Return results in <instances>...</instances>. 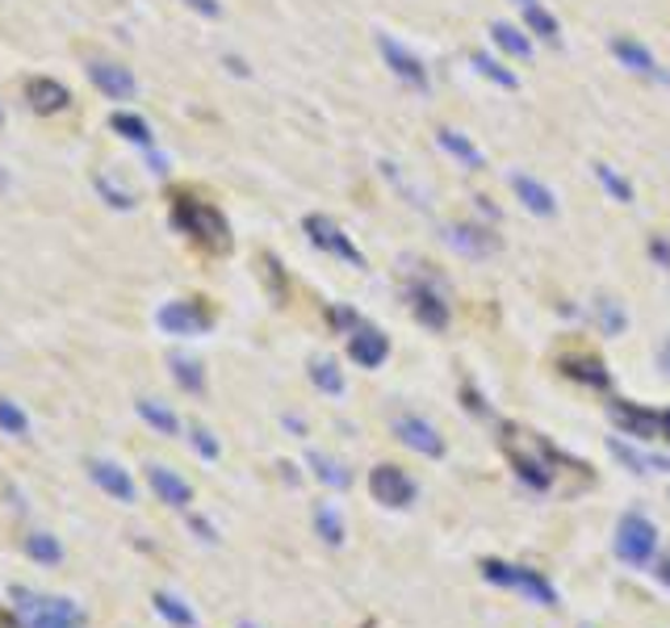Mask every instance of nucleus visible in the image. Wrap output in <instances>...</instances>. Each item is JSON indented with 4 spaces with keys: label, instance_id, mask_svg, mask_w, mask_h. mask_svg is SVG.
Here are the masks:
<instances>
[{
    "label": "nucleus",
    "instance_id": "nucleus-1",
    "mask_svg": "<svg viewBox=\"0 0 670 628\" xmlns=\"http://www.w3.org/2000/svg\"><path fill=\"white\" fill-rule=\"evenodd\" d=\"M172 227L189 235L193 243L210 248V252H231V227H227L222 209L210 206V202H197L189 193L172 197Z\"/></svg>",
    "mask_w": 670,
    "mask_h": 628
},
{
    "label": "nucleus",
    "instance_id": "nucleus-2",
    "mask_svg": "<svg viewBox=\"0 0 670 628\" xmlns=\"http://www.w3.org/2000/svg\"><path fill=\"white\" fill-rule=\"evenodd\" d=\"M482 579L495 582V586H507V591H520L524 600H532L536 607H557L562 604V595H557V586H553L541 570H532V566H511V561H482Z\"/></svg>",
    "mask_w": 670,
    "mask_h": 628
},
{
    "label": "nucleus",
    "instance_id": "nucleus-3",
    "mask_svg": "<svg viewBox=\"0 0 670 628\" xmlns=\"http://www.w3.org/2000/svg\"><path fill=\"white\" fill-rule=\"evenodd\" d=\"M612 553L633 566V570H646L649 561L658 558V528L654 519L642 512H624L616 519V533H612Z\"/></svg>",
    "mask_w": 670,
    "mask_h": 628
},
{
    "label": "nucleus",
    "instance_id": "nucleus-4",
    "mask_svg": "<svg viewBox=\"0 0 670 628\" xmlns=\"http://www.w3.org/2000/svg\"><path fill=\"white\" fill-rule=\"evenodd\" d=\"M13 607L25 628H80L84 612L72 600H55V595H38V591H13Z\"/></svg>",
    "mask_w": 670,
    "mask_h": 628
},
{
    "label": "nucleus",
    "instance_id": "nucleus-5",
    "mask_svg": "<svg viewBox=\"0 0 670 628\" xmlns=\"http://www.w3.org/2000/svg\"><path fill=\"white\" fill-rule=\"evenodd\" d=\"M155 323H160L164 335L197 340V335H206V331L215 327V315L197 302V298H176V302H164L155 310Z\"/></svg>",
    "mask_w": 670,
    "mask_h": 628
},
{
    "label": "nucleus",
    "instance_id": "nucleus-6",
    "mask_svg": "<svg viewBox=\"0 0 670 628\" xmlns=\"http://www.w3.org/2000/svg\"><path fill=\"white\" fill-rule=\"evenodd\" d=\"M378 50H382V59H385V68L394 71L403 84H407L411 93H419V96H428L431 93V76L428 68H424V59L415 55V50H407L394 34H378Z\"/></svg>",
    "mask_w": 670,
    "mask_h": 628
},
{
    "label": "nucleus",
    "instance_id": "nucleus-7",
    "mask_svg": "<svg viewBox=\"0 0 670 628\" xmlns=\"http://www.w3.org/2000/svg\"><path fill=\"white\" fill-rule=\"evenodd\" d=\"M302 231L311 235V243L319 252H327V256L344 260V264H353V269H365V256H360V248L344 235V227H335L327 214H307V222H302Z\"/></svg>",
    "mask_w": 670,
    "mask_h": 628
},
{
    "label": "nucleus",
    "instance_id": "nucleus-8",
    "mask_svg": "<svg viewBox=\"0 0 670 628\" xmlns=\"http://www.w3.org/2000/svg\"><path fill=\"white\" fill-rule=\"evenodd\" d=\"M507 453H511V466L516 473L524 478L528 487L536 490H550L553 487V466H550V453H545V444H524V432H516L511 441H507Z\"/></svg>",
    "mask_w": 670,
    "mask_h": 628
},
{
    "label": "nucleus",
    "instance_id": "nucleus-9",
    "mask_svg": "<svg viewBox=\"0 0 670 628\" xmlns=\"http://www.w3.org/2000/svg\"><path fill=\"white\" fill-rule=\"evenodd\" d=\"M369 494H373L382 507H390V512H403V507L415 503L419 487H415L411 473H403L398 466H373L369 469Z\"/></svg>",
    "mask_w": 670,
    "mask_h": 628
},
{
    "label": "nucleus",
    "instance_id": "nucleus-10",
    "mask_svg": "<svg viewBox=\"0 0 670 628\" xmlns=\"http://www.w3.org/2000/svg\"><path fill=\"white\" fill-rule=\"evenodd\" d=\"M608 415L633 441H662V411H646V407H633L624 398H612Z\"/></svg>",
    "mask_w": 670,
    "mask_h": 628
},
{
    "label": "nucleus",
    "instance_id": "nucleus-11",
    "mask_svg": "<svg viewBox=\"0 0 670 628\" xmlns=\"http://www.w3.org/2000/svg\"><path fill=\"white\" fill-rule=\"evenodd\" d=\"M440 235H444L449 248H457L461 256L470 260H486L503 248L499 235L490 231V227H474V222H449V227H440Z\"/></svg>",
    "mask_w": 670,
    "mask_h": 628
},
{
    "label": "nucleus",
    "instance_id": "nucleus-12",
    "mask_svg": "<svg viewBox=\"0 0 670 628\" xmlns=\"http://www.w3.org/2000/svg\"><path fill=\"white\" fill-rule=\"evenodd\" d=\"M394 436L407 444V448H415V453L431 457V461H440V457H444V436H440V432H436L424 415H411V411L394 415Z\"/></svg>",
    "mask_w": 670,
    "mask_h": 628
},
{
    "label": "nucleus",
    "instance_id": "nucleus-13",
    "mask_svg": "<svg viewBox=\"0 0 670 628\" xmlns=\"http://www.w3.org/2000/svg\"><path fill=\"white\" fill-rule=\"evenodd\" d=\"M407 302H411V315L428 327V331H444L449 327V302H444V294L431 281H411Z\"/></svg>",
    "mask_w": 670,
    "mask_h": 628
},
{
    "label": "nucleus",
    "instance_id": "nucleus-14",
    "mask_svg": "<svg viewBox=\"0 0 670 628\" xmlns=\"http://www.w3.org/2000/svg\"><path fill=\"white\" fill-rule=\"evenodd\" d=\"M385 356H390V335L378 331V327L360 323L353 327V335H348V361L360 365V369H378L385 365Z\"/></svg>",
    "mask_w": 670,
    "mask_h": 628
},
{
    "label": "nucleus",
    "instance_id": "nucleus-15",
    "mask_svg": "<svg viewBox=\"0 0 670 628\" xmlns=\"http://www.w3.org/2000/svg\"><path fill=\"white\" fill-rule=\"evenodd\" d=\"M612 55H616L633 76H646V80H658V84H667L670 89V71L654 59V50H649L646 43H637V38H612Z\"/></svg>",
    "mask_w": 670,
    "mask_h": 628
},
{
    "label": "nucleus",
    "instance_id": "nucleus-16",
    "mask_svg": "<svg viewBox=\"0 0 670 628\" xmlns=\"http://www.w3.org/2000/svg\"><path fill=\"white\" fill-rule=\"evenodd\" d=\"M89 80H93L109 101H135V96H139V80L130 76V68L109 64V59H93V64H89Z\"/></svg>",
    "mask_w": 670,
    "mask_h": 628
},
{
    "label": "nucleus",
    "instance_id": "nucleus-17",
    "mask_svg": "<svg viewBox=\"0 0 670 628\" xmlns=\"http://www.w3.org/2000/svg\"><path fill=\"white\" fill-rule=\"evenodd\" d=\"M507 185L516 193V202L528 209V214H536V218H553L557 214V197H553V189L545 181H536V176H528V172H507Z\"/></svg>",
    "mask_w": 670,
    "mask_h": 628
},
{
    "label": "nucleus",
    "instance_id": "nucleus-18",
    "mask_svg": "<svg viewBox=\"0 0 670 628\" xmlns=\"http://www.w3.org/2000/svg\"><path fill=\"white\" fill-rule=\"evenodd\" d=\"M89 478H93L96 487L105 490L109 499H118V503H135V499H139L135 478H130L118 461H89Z\"/></svg>",
    "mask_w": 670,
    "mask_h": 628
},
{
    "label": "nucleus",
    "instance_id": "nucleus-19",
    "mask_svg": "<svg viewBox=\"0 0 670 628\" xmlns=\"http://www.w3.org/2000/svg\"><path fill=\"white\" fill-rule=\"evenodd\" d=\"M147 482H151V490L160 494V503H168V507H189L193 503V487L176 473V469L168 466H147Z\"/></svg>",
    "mask_w": 670,
    "mask_h": 628
},
{
    "label": "nucleus",
    "instance_id": "nucleus-20",
    "mask_svg": "<svg viewBox=\"0 0 670 628\" xmlns=\"http://www.w3.org/2000/svg\"><path fill=\"white\" fill-rule=\"evenodd\" d=\"M436 147L444 151V156H453L461 168H486V156H482V147L470 135H461L453 126H440L436 130Z\"/></svg>",
    "mask_w": 670,
    "mask_h": 628
},
{
    "label": "nucleus",
    "instance_id": "nucleus-21",
    "mask_svg": "<svg viewBox=\"0 0 670 628\" xmlns=\"http://www.w3.org/2000/svg\"><path fill=\"white\" fill-rule=\"evenodd\" d=\"M30 105L38 110V114H59V110H68V101L72 93L59 84V80H50V76H38V80H30Z\"/></svg>",
    "mask_w": 670,
    "mask_h": 628
},
{
    "label": "nucleus",
    "instance_id": "nucleus-22",
    "mask_svg": "<svg viewBox=\"0 0 670 628\" xmlns=\"http://www.w3.org/2000/svg\"><path fill=\"white\" fill-rule=\"evenodd\" d=\"M490 43L503 50V55H511V59H520V64H528L536 50H532V43H528V34L520 30V25L511 22H490Z\"/></svg>",
    "mask_w": 670,
    "mask_h": 628
},
{
    "label": "nucleus",
    "instance_id": "nucleus-23",
    "mask_svg": "<svg viewBox=\"0 0 670 628\" xmlns=\"http://www.w3.org/2000/svg\"><path fill=\"white\" fill-rule=\"evenodd\" d=\"M307 466L314 469V478H319L323 487H332V490H348V482H353V473L339 466L335 457L319 453V448H311V453H307Z\"/></svg>",
    "mask_w": 670,
    "mask_h": 628
},
{
    "label": "nucleus",
    "instance_id": "nucleus-24",
    "mask_svg": "<svg viewBox=\"0 0 670 628\" xmlns=\"http://www.w3.org/2000/svg\"><path fill=\"white\" fill-rule=\"evenodd\" d=\"M591 172H596L599 189H603L612 202H621V206H633V197H637V193H633V181H628V176H621L612 163H599V160L591 163Z\"/></svg>",
    "mask_w": 670,
    "mask_h": 628
},
{
    "label": "nucleus",
    "instance_id": "nucleus-25",
    "mask_svg": "<svg viewBox=\"0 0 670 628\" xmlns=\"http://www.w3.org/2000/svg\"><path fill=\"white\" fill-rule=\"evenodd\" d=\"M139 407V415L160 432V436H181V419H176V411L172 407H164V402H155V398H139L135 402Z\"/></svg>",
    "mask_w": 670,
    "mask_h": 628
},
{
    "label": "nucleus",
    "instance_id": "nucleus-26",
    "mask_svg": "<svg viewBox=\"0 0 670 628\" xmlns=\"http://www.w3.org/2000/svg\"><path fill=\"white\" fill-rule=\"evenodd\" d=\"M470 64H474V71H478V76H486L490 84H499L503 93H516V89H520V76H516L511 68H503L499 59H495V55H486V50H478Z\"/></svg>",
    "mask_w": 670,
    "mask_h": 628
},
{
    "label": "nucleus",
    "instance_id": "nucleus-27",
    "mask_svg": "<svg viewBox=\"0 0 670 628\" xmlns=\"http://www.w3.org/2000/svg\"><path fill=\"white\" fill-rule=\"evenodd\" d=\"M524 22L536 38H545L550 47H562V22L553 18L550 9H541V4H524Z\"/></svg>",
    "mask_w": 670,
    "mask_h": 628
},
{
    "label": "nucleus",
    "instance_id": "nucleus-28",
    "mask_svg": "<svg viewBox=\"0 0 670 628\" xmlns=\"http://www.w3.org/2000/svg\"><path fill=\"white\" fill-rule=\"evenodd\" d=\"M608 448H612V457H621V461H624L628 469H633V473H646V469H662V473H667V469H670V457L637 453V448H628L624 441H608Z\"/></svg>",
    "mask_w": 670,
    "mask_h": 628
},
{
    "label": "nucleus",
    "instance_id": "nucleus-29",
    "mask_svg": "<svg viewBox=\"0 0 670 628\" xmlns=\"http://www.w3.org/2000/svg\"><path fill=\"white\" fill-rule=\"evenodd\" d=\"M311 381L323 390V395H332V398H344V390H348V386H344V369L335 365L332 356H319V361H314Z\"/></svg>",
    "mask_w": 670,
    "mask_h": 628
},
{
    "label": "nucleus",
    "instance_id": "nucleus-30",
    "mask_svg": "<svg viewBox=\"0 0 670 628\" xmlns=\"http://www.w3.org/2000/svg\"><path fill=\"white\" fill-rule=\"evenodd\" d=\"M93 185H96V193H101V202H109V206H114V209H135V206H139L135 189L122 185V181H118V176H114V172H101V176H96Z\"/></svg>",
    "mask_w": 670,
    "mask_h": 628
},
{
    "label": "nucleus",
    "instance_id": "nucleus-31",
    "mask_svg": "<svg viewBox=\"0 0 670 628\" xmlns=\"http://www.w3.org/2000/svg\"><path fill=\"white\" fill-rule=\"evenodd\" d=\"M168 365H172V377H176L181 390H189V395H201V390H206V369H201V361H193V356H172Z\"/></svg>",
    "mask_w": 670,
    "mask_h": 628
},
{
    "label": "nucleus",
    "instance_id": "nucleus-32",
    "mask_svg": "<svg viewBox=\"0 0 670 628\" xmlns=\"http://www.w3.org/2000/svg\"><path fill=\"white\" fill-rule=\"evenodd\" d=\"M596 327L603 335H624L628 331V315L616 298H596Z\"/></svg>",
    "mask_w": 670,
    "mask_h": 628
},
{
    "label": "nucleus",
    "instance_id": "nucleus-33",
    "mask_svg": "<svg viewBox=\"0 0 670 628\" xmlns=\"http://www.w3.org/2000/svg\"><path fill=\"white\" fill-rule=\"evenodd\" d=\"M562 369L570 373V377H578V381H587V386H599V390L612 381V377H608V369L599 365L596 356H566V361H562Z\"/></svg>",
    "mask_w": 670,
    "mask_h": 628
},
{
    "label": "nucleus",
    "instance_id": "nucleus-34",
    "mask_svg": "<svg viewBox=\"0 0 670 628\" xmlns=\"http://www.w3.org/2000/svg\"><path fill=\"white\" fill-rule=\"evenodd\" d=\"M151 604H155V612H160V616H164L172 628H197V616H193L189 607H185V600H176V595L160 591Z\"/></svg>",
    "mask_w": 670,
    "mask_h": 628
},
{
    "label": "nucleus",
    "instance_id": "nucleus-35",
    "mask_svg": "<svg viewBox=\"0 0 670 628\" xmlns=\"http://www.w3.org/2000/svg\"><path fill=\"white\" fill-rule=\"evenodd\" d=\"M109 130H118L126 142H139V147H151V126H147L139 114H114L109 117Z\"/></svg>",
    "mask_w": 670,
    "mask_h": 628
},
{
    "label": "nucleus",
    "instance_id": "nucleus-36",
    "mask_svg": "<svg viewBox=\"0 0 670 628\" xmlns=\"http://www.w3.org/2000/svg\"><path fill=\"white\" fill-rule=\"evenodd\" d=\"M0 432L4 436H18V441L30 436V415H25L13 398H0Z\"/></svg>",
    "mask_w": 670,
    "mask_h": 628
},
{
    "label": "nucleus",
    "instance_id": "nucleus-37",
    "mask_svg": "<svg viewBox=\"0 0 670 628\" xmlns=\"http://www.w3.org/2000/svg\"><path fill=\"white\" fill-rule=\"evenodd\" d=\"M25 553L34 561H43V566H59L63 561V549H59V540L50 533H34L30 540H25Z\"/></svg>",
    "mask_w": 670,
    "mask_h": 628
},
{
    "label": "nucleus",
    "instance_id": "nucleus-38",
    "mask_svg": "<svg viewBox=\"0 0 670 628\" xmlns=\"http://www.w3.org/2000/svg\"><path fill=\"white\" fill-rule=\"evenodd\" d=\"M314 528H319V536H323L327 545H344V519L335 515L332 503H319V507H314Z\"/></svg>",
    "mask_w": 670,
    "mask_h": 628
},
{
    "label": "nucleus",
    "instance_id": "nucleus-39",
    "mask_svg": "<svg viewBox=\"0 0 670 628\" xmlns=\"http://www.w3.org/2000/svg\"><path fill=\"white\" fill-rule=\"evenodd\" d=\"M189 444L201 461H218V457H222V444H218L215 432H206V427H189Z\"/></svg>",
    "mask_w": 670,
    "mask_h": 628
},
{
    "label": "nucleus",
    "instance_id": "nucleus-40",
    "mask_svg": "<svg viewBox=\"0 0 670 628\" xmlns=\"http://www.w3.org/2000/svg\"><path fill=\"white\" fill-rule=\"evenodd\" d=\"M649 260H654L662 273H670V239L667 235H654V239H649Z\"/></svg>",
    "mask_w": 670,
    "mask_h": 628
},
{
    "label": "nucleus",
    "instance_id": "nucleus-41",
    "mask_svg": "<svg viewBox=\"0 0 670 628\" xmlns=\"http://www.w3.org/2000/svg\"><path fill=\"white\" fill-rule=\"evenodd\" d=\"M185 4L201 18H222V0H185Z\"/></svg>",
    "mask_w": 670,
    "mask_h": 628
},
{
    "label": "nucleus",
    "instance_id": "nucleus-42",
    "mask_svg": "<svg viewBox=\"0 0 670 628\" xmlns=\"http://www.w3.org/2000/svg\"><path fill=\"white\" fill-rule=\"evenodd\" d=\"M658 369H662V373L670 377V340L662 344V349H658Z\"/></svg>",
    "mask_w": 670,
    "mask_h": 628
},
{
    "label": "nucleus",
    "instance_id": "nucleus-43",
    "mask_svg": "<svg viewBox=\"0 0 670 628\" xmlns=\"http://www.w3.org/2000/svg\"><path fill=\"white\" fill-rule=\"evenodd\" d=\"M227 68L235 71V76H247V64H240V59H235V55H227Z\"/></svg>",
    "mask_w": 670,
    "mask_h": 628
},
{
    "label": "nucleus",
    "instance_id": "nucleus-44",
    "mask_svg": "<svg viewBox=\"0 0 670 628\" xmlns=\"http://www.w3.org/2000/svg\"><path fill=\"white\" fill-rule=\"evenodd\" d=\"M658 579H662V582H667V586H670V558L662 561V566H658Z\"/></svg>",
    "mask_w": 670,
    "mask_h": 628
},
{
    "label": "nucleus",
    "instance_id": "nucleus-45",
    "mask_svg": "<svg viewBox=\"0 0 670 628\" xmlns=\"http://www.w3.org/2000/svg\"><path fill=\"white\" fill-rule=\"evenodd\" d=\"M0 126H4V105H0Z\"/></svg>",
    "mask_w": 670,
    "mask_h": 628
},
{
    "label": "nucleus",
    "instance_id": "nucleus-46",
    "mask_svg": "<svg viewBox=\"0 0 670 628\" xmlns=\"http://www.w3.org/2000/svg\"><path fill=\"white\" fill-rule=\"evenodd\" d=\"M520 4H536V0H520Z\"/></svg>",
    "mask_w": 670,
    "mask_h": 628
},
{
    "label": "nucleus",
    "instance_id": "nucleus-47",
    "mask_svg": "<svg viewBox=\"0 0 670 628\" xmlns=\"http://www.w3.org/2000/svg\"><path fill=\"white\" fill-rule=\"evenodd\" d=\"M243 628H256V625H243Z\"/></svg>",
    "mask_w": 670,
    "mask_h": 628
},
{
    "label": "nucleus",
    "instance_id": "nucleus-48",
    "mask_svg": "<svg viewBox=\"0 0 670 628\" xmlns=\"http://www.w3.org/2000/svg\"><path fill=\"white\" fill-rule=\"evenodd\" d=\"M582 628H591V625H582Z\"/></svg>",
    "mask_w": 670,
    "mask_h": 628
}]
</instances>
